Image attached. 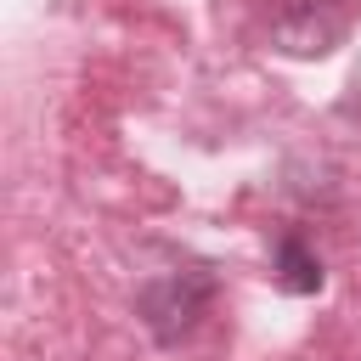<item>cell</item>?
<instances>
[{"label":"cell","mask_w":361,"mask_h":361,"mask_svg":"<svg viewBox=\"0 0 361 361\" xmlns=\"http://www.w3.org/2000/svg\"><path fill=\"white\" fill-rule=\"evenodd\" d=\"M209 299H214V282L203 271H175V276H164L141 293V316L164 344H175L180 333H192V322L203 316Z\"/></svg>","instance_id":"2"},{"label":"cell","mask_w":361,"mask_h":361,"mask_svg":"<svg viewBox=\"0 0 361 361\" xmlns=\"http://www.w3.org/2000/svg\"><path fill=\"white\" fill-rule=\"evenodd\" d=\"M276 282L288 293H316L322 288V259L299 237H282V248H276Z\"/></svg>","instance_id":"3"},{"label":"cell","mask_w":361,"mask_h":361,"mask_svg":"<svg viewBox=\"0 0 361 361\" xmlns=\"http://www.w3.org/2000/svg\"><path fill=\"white\" fill-rule=\"evenodd\" d=\"M265 39L282 56H327L344 39V6L338 0H265Z\"/></svg>","instance_id":"1"}]
</instances>
